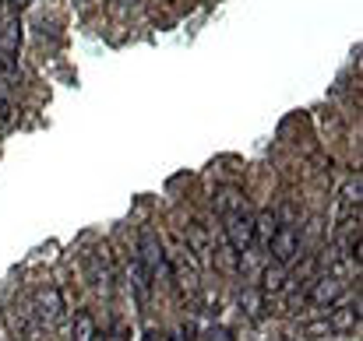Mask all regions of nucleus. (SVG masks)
<instances>
[{
    "label": "nucleus",
    "mask_w": 363,
    "mask_h": 341,
    "mask_svg": "<svg viewBox=\"0 0 363 341\" xmlns=\"http://www.w3.org/2000/svg\"><path fill=\"white\" fill-rule=\"evenodd\" d=\"M216 208H219V215H223V229H226L229 247H233L236 253L250 250L254 240H257V229H254V215H250L243 194H240L236 187H223V190L216 194Z\"/></svg>",
    "instance_id": "obj_1"
},
{
    "label": "nucleus",
    "mask_w": 363,
    "mask_h": 341,
    "mask_svg": "<svg viewBox=\"0 0 363 341\" xmlns=\"http://www.w3.org/2000/svg\"><path fill=\"white\" fill-rule=\"evenodd\" d=\"M11 117H15V102H11L8 88L0 85V127H8V124H11Z\"/></svg>",
    "instance_id": "obj_9"
},
{
    "label": "nucleus",
    "mask_w": 363,
    "mask_h": 341,
    "mask_svg": "<svg viewBox=\"0 0 363 341\" xmlns=\"http://www.w3.org/2000/svg\"><path fill=\"white\" fill-rule=\"evenodd\" d=\"M272 243V253L279 264H289L296 257V247H300V233H296V225H282V229H275V236L268 240Z\"/></svg>",
    "instance_id": "obj_5"
},
{
    "label": "nucleus",
    "mask_w": 363,
    "mask_h": 341,
    "mask_svg": "<svg viewBox=\"0 0 363 341\" xmlns=\"http://www.w3.org/2000/svg\"><path fill=\"white\" fill-rule=\"evenodd\" d=\"M346 296V281L339 278V274H325V278H318L314 285H310V303L314 306H332V303H339Z\"/></svg>",
    "instance_id": "obj_3"
},
{
    "label": "nucleus",
    "mask_w": 363,
    "mask_h": 341,
    "mask_svg": "<svg viewBox=\"0 0 363 341\" xmlns=\"http://www.w3.org/2000/svg\"><path fill=\"white\" fill-rule=\"evenodd\" d=\"M95 338V324H92V313H78L74 317V341H92Z\"/></svg>",
    "instance_id": "obj_8"
},
{
    "label": "nucleus",
    "mask_w": 363,
    "mask_h": 341,
    "mask_svg": "<svg viewBox=\"0 0 363 341\" xmlns=\"http://www.w3.org/2000/svg\"><path fill=\"white\" fill-rule=\"evenodd\" d=\"M138 260L152 278H159V271H166V253H163V243L155 233H141V257Z\"/></svg>",
    "instance_id": "obj_4"
},
{
    "label": "nucleus",
    "mask_w": 363,
    "mask_h": 341,
    "mask_svg": "<svg viewBox=\"0 0 363 341\" xmlns=\"http://www.w3.org/2000/svg\"><path fill=\"white\" fill-rule=\"evenodd\" d=\"M32 313H35L39 324H46V327L60 324V320H64V296H60V289H57V285L35 289V292H32Z\"/></svg>",
    "instance_id": "obj_2"
},
{
    "label": "nucleus",
    "mask_w": 363,
    "mask_h": 341,
    "mask_svg": "<svg viewBox=\"0 0 363 341\" xmlns=\"http://www.w3.org/2000/svg\"><path fill=\"white\" fill-rule=\"evenodd\" d=\"M356 324H360V303H356V306H339L335 317L328 320V331H342V334H346V331H353Z\"/></svg>",
    "instance_id": "obj_6"
},
{
    "label": "nucleus",
    "mask_w": 363,
    "mask_h": 341,
    "mask_svg": "<svg viewBox=\"0 0 363 341\" xmlns=\"http://www.w3.org/2000/svg\"><path fill=\"white\" fill-rule=\"evenodd\" d=\"M286 289V264H272L268 271H265V281H261V292H268V296H275V292H282Z\"/></svg>",
    "instance_id": "obj_7"
}]
</instances>
